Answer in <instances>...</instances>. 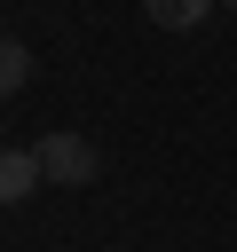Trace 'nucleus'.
Listing matches in <instances>:
<instances>
[{"label":"nucleus","mask_w":237,"mask_h":252,"mask_svg":"<svg viewBox=\"0 0 237 252\" xmlns=\"http://www.w3.org/2000/svg\"><path fill=\"white\" fill-rule=\"evenodd\" d=\"M32 150H40L47 181H63V189H87V181L103 173V158H95V142H87V134H40Z\"/></svg>","instance_id":"f257e3e1"},{"label":"nucleus","mask_w":237,"mask_h":252,"mask_svg":"<svg viewBox=\"0 0 237 252\" xmlns=\"http://www.w3.org/2000/svg\"><path fill=\"white\" fill-rule=\"evenodd\" d=\"M40 181H47L40 150H8V158H0V197H8V205H24V197H32Z\"/></svg>","instance_id":"f03ea898"},{"label":"nucleus","mask_w":237,"mask_h":252,"mask_svg":"<svg viewBox=\"0 0 237 252\" xmlns=\"http://www.w3.org/2000/svg\"><path fill=\"white\" fill-rule=\"evenodd\" d=\"M142 16L166 24V32H198V24L213 16V0H142Z\"/></svg>","instance_id":"7ed1b4c3"},{"label":"nucleus","mask_w":237,"mask_h":252,"mask_svg":"<svg viewBox=\"0 0 237 252\" xmlns=\"http://www.w3.org/2000/svg\"><path fill=\"white\" fill-rule=\"evenodd\" d=\"M0 87H8V94H16V87H32V47H24V39H8V47H0Z\"/></svg>","instance_id":"20e7f679"},{"label":"nucleus","mask_w":237,"mask_h":252,"mask_svg":"<svg viewBox=\"0 0 237 252\" xmlns=\"http://www.w3.org/2000/svg\"><path fill=\"white\" fill-rule=\"evenodd\" d=\"M229 8H237V0H229Z\"/></svg>","instance_id":"39448f33"}]
</instances>
